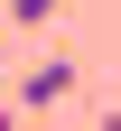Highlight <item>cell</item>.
I'll use <instances>...</instances> for the list:
<instances>
[{
    "instance_id": "cell-1",
    "label": "cell",
    "mask_w": 121,
    "mask_h": 131,
    "mask_svg": "<svg viewBox=\"0 0 121 131\" xmlns=\"http://www.w3.org/2000/svg\"><path fill=\"white\" fill-rule=\"evenodd\" d=\"M75 84H84V75H75V56H37V66L19 75V103H37V112H47V103H65Z\"/></svg>"
},
{
    "instance_id": "cell-2",
    "label": "cell",
    "mask_w": 121,
    "mask_h": 131,
    "mask_svg": "<svg viewBox=\"0 0 121 131\" xmlns=\"http://www.w3.org/2000/svg\"><path fill=\"white\" fill-rule=\"evenodd\" d=\"M0 9H9L19 28H47V19H56V0H0Z\"/></svg>"
},
{
    "instance_id": "cell-3",
    "label": "cell",
    "mask_w": 121,
    "mask_h": 131,
    "mask_svg": "<svg viewBox=\"0 0 121 131\" xmlns=\"http://www.w3.org/2000/svg\"><path fill=\"white\" fill-rule=\"evenodd\" d=\"M0 131H9V103H0Z\"/></svg>"
}]
</instances>
